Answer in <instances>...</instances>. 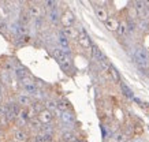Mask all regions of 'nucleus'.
I'll list each match as a JSON object with an SVG mask.
<instances>
[{"label": "nucleus", "instance_id": "1", "mask_svg": "<svg viewBox=\"0 0 149 142\" xmlns=\"http://www.w3.org/2000/svg\"><path fill=\"white\" fill-rule=\"evenodd\" d=\"M133 57H134V62H136L141 69H148V64H149V53L148 51L145 48H136L134 52H133Z\"/></svg>", "mask_w": 149, "mask_h": 142}, {"label": "nucleus", "instance_id": "2", "mask_svg": "<svg viewBox=\"0 0 149 142\" xmlns=\"http://www.w3.org/2000/svg\"><path fill=\"white\" fill-rule=\"evenodd\" d=\"M78 32H79V36H78V38H77L78 44H79L84 49H91L93 44H92V41H91L89 34L85 32V29L82 28V26H78Z\"/></svg>", "mask_w": 149, "mask_h": 142}, {"label": "nucleus", "instance_id": "3", "mask_svg": "<svg viewBox=\"0 0 149 142\" xmlns=\"http://www.w3.org/2000/svg\"><path fill=\"white\" fill-rule=\"evenodd\" d=\"M56 44H58V46L60 48V49H63L66 53H71V51H70V40H68L67 37L64 36L63 33L59 30L58 33V40H56Z\"/></svg>", "mask_w": 149, "mask_h": 142}, {"label": "nucleus", "instance_id": "4", "mask_svg": "<svg viewBox=\"0 0 149 142\" xmlns=\"http://www.w3.org/2000/svg\"><path fill=\"white\" fill-rule=\"evenodd\" d=\"M60 22L63 25V28H72L74 23H75V17H74V14H72L71 11H66V12L62 15Z\"/></svg>", "mask_w": 149, "mask_h": 142}, {"label": "nucleus", "instance_id": "5", "mask_svg": "<svg viewBox=\"0 0 149 142\" xmlns=\"http://www.w3.org/2000/svg\"><path fill=\"white\" fill-rule=\"evenodd\" d=\"M56 112H58L59 119L62 120V123L66 124V126H70V124H72L75 122V116H74V114L70 112V111H66V112H59V111H56Z\"/></svg>", "mask_w": 149, "mask_h": 142}, {"label": "nucleus", "instance_id": "6", "mask_svg": "<svg viewBox=\"0 0 149 142\" xmlns=\"http://www.w3.org/2000/svg\"><path fill=\"white\" fill-rule=\"evenodd\" d=\"M37 118H38V120H40L42 124H49V123H52L55 115H54V112H51V111L44 109L41 114L37 115Z\"/></svg>", "mask_w": 149, "mask_h": 142}, {"label": "nucleus", "instance_id": "7", "mask_svg": "<svg viewBox=\"0 0 149 142\" xmlns=\"http://www.w3.org/2000/svg\"><path fill=\"white\" fill-rule=\"evenodd\" d=\"M91 51H92V59H95L96 62H103V60H105L107 57H105V55L103 53V51L101 49H99V46L97 45H92V48H91Z\"/></svg>", "mask_w": 149, "mask_h": 142}, {"label": "nucleus", "instance_id": "8", "mask_svg": "<svg viewBox=\"0 0 149 142\" xmlns=\"http://www.w3.org/2000/svg\"><path fill=\"white\" fill-rule=\"evenodd\" d=\"M29 15L32 17L33 19H38V18H42V7L41 6H37V4H32L29 7Z\"/></svg>", "mask_w": 149, "mask_h": 142}, {"label": "nucleus", "instance_id": "9", "mask_svg": "<svg viewBox=\"0 0 149 142\" xmlns=\"http://www.w3.org/2000/svg\"><path fill=\"white\" fill-rule=\"evenodd\" d=\"M62 141L63 142H74L75 139H77V134L74 133L72 130H70V128H66L64 131H62Z\"/></svg>", "mask_w": 149, "mask_h": 142}, {"label": "nucleus", "instance_id": "10", "mask_svg": "<svg viewBox=\"0 0 149 142\" xmlns=\"http://www.w3.org/2000/svg\"><path fill=\"white\" fill-rule=\"evenodd\" d=\"M60 32L63 33L68 40H70V38H75V40H77L78 36H79V32H78V29H75V28H63V29H60Z\"/></svg>", "mask_w": 149, "mask_h": 142}, {"label": "nucleus", "instance_id": "11", "mask_svg": "<svg viewBox=\"0 0 149 142\" xmlns=\"http://www.w3.org/2000/svg\"><path fill=\"white\" fill-rule=\"evenodd\" d=\"M119 21H118L115 17H109L108 19H107V22H105V28L108 29L109 32H116L118 28H119Z\"/></svg>", "mask_w": 149, "mask_h": 142}, {"label": "nucleus", "instance_id": "12", "mask_svg": "<svg viewBox=\"0 0 149 142\" xmlns=\"http://www.w3.org/2000/svg\"><path fill=\"white\" fill-rule=\"evenodd\" d=\"M17 101H18L19 105L25 107V108H27V107L32 105V98H30L29 94H19L18 98H17Z\"/></svg>", "mask_w": 149, "mask_h": 142}, {"label": "nucleus", "instance_id": "13", "mask_svg": "<svg viewBox=\"0 0 149 142\" xmlns=\"http://www.w3.org/2000/svg\"><path fill=\"white\" fill-rule=\"evenodd\" d=\"M96 17H97V18L100 19V21H101V22H107V19L109 18L108 17V12H107V10L104 8V7H96Z\"/></svg>", "mask_w": 149, "mask_h": 142}, {"label": "nucleus", "instance_id": "14", "mask_svg": "<svg viewBox=\"0 0 149 142\" xmlns=\"http://www.w3.org/2000/svg\"><path fill=\"white\" fill-rule=\"evenodd\" d=\"M60 14H59V10H52V11H49L48 12V19H49V22L52 23V25H58L59 22H60Z\"/></svg>", "mask_w": 149, "mask_h": 142}, {"label": "nucleus", "instance_id": "15", "mask_svg": "<svg viewBox=\"0 0 149 142\" xmlns=\"http://www.w3.org/2000/svg\"><path fill=\"white\" fill-rule=\"evenodd\" d=\"M14 74H15V77L19 79V81H22V79L27 78L29 77V74H27V70L25 67H17V69L14 70Z\"/></svg>", "mask_w": 149, "mask_h": 142}, {"label": "nucleus", "instance_id": "16", "mask_svg": "<svg viewBox=\"0 0 149 142\" xmlns=\"http://www.w3.org/2000/svg\"><path fill=\"white\" fill-rule=\"evenodd\" d=\"M14 137H15V139L19 142H27L29 141V137H27V133L25 131V130H17L15 131V134H14Z\"/></svg>", "mask_w": 149, "mask_h": 142}, {"label": "nucleus", "instance_id": "17", "mask_svg": "<svg viewBox=\"0 0 149 142\" xmlns=\"http://www.w3.org/2000/svg\"><path fill=\"white\" fill-rule=\"evenodd\" d=\"M44 105H45V109L51 111V112H56L58 111V101H55V100L48 98V100L44 101Z\"/></svg>", "mask_w": 149, "mask_h": 142}, {"label": "nucleus", "instance_id": "18", "mask_svg": "<svg viewBox=\"0 0 149 142\" xmlns=\"http://www.w3.org/2000/svg\"><path fill=\"white\" fill-rule=\"evenodd\" d=\"M27 124H29L33 130H36V131H41V128H42V123L38 120V118H32V119L27 122Z\"/></svg>", "mask_w": 149, "mask_h": 142}, {"label": "nucleus", "instance_id": "19", "mask_svg": "<svg viewBox=\"0 0 149 142\" xmlns=\"http://www.w3.org/2000/svg\"><path fill=\"white\" fill-rule=\"evenodd\" d=\"M137 30H140V32H149V21L138 19L137 21Z\"/></svg>", "mask_w": 149, "mask_h": 142}, {"label": "nucleus", "instance_id": "20", "mask_svg": "<svg viewBox=\"0 0 149 142\" xmlns=\"http://www.w3.org/2000/svg\"><path fill=\"white\" fill-rule=\"evenodd\" d=\"M116 33H118V36H119V37H125V36H126L127 33H129L127 23L126 22H120V23H119V28H118Z\"/></svg>", "mask_w": 149, "mask_h": 142}, {"label": "nucleus", "instance_id": "21", "mask_svg": "<svg viewBox=\"0 0 149 142\" xmlns=\"http://www.w3.org/2000/svg\"><path fill=\"white\" fill-rule=\"evenodd\" d=\"M70 109V103L66 100H59L58 101V111L59 112H66Z\"/></svg>", "mask_w": 149, "mask_h": 142}, {"label": "nucleus", "instance_id": "22", "mask_svg": "<svg viewBox=\"0 0 149 142\" xmlns=\"http://www.w3.org/2000/svg\"><path fill=\"white\" fill-rule=\"evenodd\" d=\"M40 133L52 134V135H55V126L52 123H49V124H42V128H41Z\"/></svg>", "mask_w": 149, "mask_h": 142}, {"label": "nucleus", "instance_id": "23", "mask_svg": "<svg viewBox=\"0 0 149 142\" xmlns=\"http://www.w3.org/2000/svg\"><path fill=\"white\" fill-rule=\"evenodd\" d=\"M120 89H122L123 94H125L126 97H129V98H134V96H133V92H131V89L127 86L125 82H120Z\"/></svg>", "mask_w": 149, "mask_h": 142}, {"label": "nucleus", "instance_id": "24", "mask_svg": "<svg viewBox=\"0 0 149 142\" xmlns=\"http://www.w3.org/2000/svg\"><path fill=\"white\" fill-rule=\"evenodd\" d=\"M109 74H111V77H112L113 82L120 83V75H119V73H118V70L115 69L113 66H111V69H109Z\"/></svg>", "mask_w": 149, "mask_h": 142}, {"label": "nucleus", "instance_id": "25", "mask_svg": "<svg viewBox=\"0 0 149 142\" xmlns=\"http://www.w3.org/2000/svg\"><path fill=\"white\" fill-rule=\"evenodd\" d=\"M42 4H44V8L48 10V12L52 11V10L58 8V3H56V1H52V0H47V1H44Z\"/></svg>", "mask_w": 149, "mask_h": 142}, {"label": "nucleus", "instance_id": "26", "mask_svg": "<svg viewBox=\"0 0 149 142\" xmlns=\"http://www.w3.org/2000/svg\"><path fill=\"white\" fill-rule=\"evenodd\" d=\"M8 111H10L8 104H3V105H0V118H6L7 114H8Z\"/></svg>", "mask_w": 149, "mask_h": 142}, {"label": "nucleus", "instance_id": "27", "mask_svg": "<svg viewBox=\"0 0 149 142\" xmlns=\"http://www.w3.org/2000/svg\"><path fill=\"white\" fill-rule=\"evenodd\" d=\"M100 69L103 70V71H109V69H111V64H109V62L107 59L103 60V62H100Z\"/></svg>", "mask_w": 149, "mask_h": 142}, {"label": "nucleus", "instance_id": "28", "mask_svg": "<svg viewBox=\"0 0 149 142\" xmlns=\"http://www.w3.org/2000/svg\"><path fill=\"white\" fill-rule=\"evenodd\" d=\"M34 26H36V29H38V30H41V29L44 28V19H42V18L34 19Z\"/></svg>", "mask_w": 149, "mask_h": 142}, {"label": "nucleus", "instance_id": "29", "mask_svg": "<svg viewBox=\"0 0 149 142\" xmlns=\"http://www.w3.org/2000/svg\"><path fill=\"white\" fill-rule=\"evenodd\" d=\"M115 139H116V142H126V135L123 133H118L115 135Z\"/></svg>", "mask_w": 149, "mask_h": 142}, {"label": "nucleus", "instance_id": "30", "mask_svg": "<svg viewBox=\"0 0 149 142\" xmlns=\"http://www.w3.org/2000/svg\"><path fill=\"white\" fill-rule=\"evenodd\" d=\"M34 141H36V142H47L45 138H44V134H42V133L36 134V135H34Z\"/></svg>", "mask_w": 149, "mask_h": 142}, {"label": "nucleus", "instance_id": "31", "mask_svg": "<svg viewBox=\"0 0 149 142\" xmlns=\"http://www.w3.org/2000/svg\"><path fill=\"white\" fill-rule=\"evenodd\" d=\"M7 29V23L6 22H0V32H4Z\"/></svg>", "mask_w": 149, "mask_h": 142}, {"label": "nucleus", "instance_id": "32", "mask_svg": "<svg viewBox=\"0 0 149 142\" xmlns=\"http://www.w3.org/2000/svg\"><path fill=\"white\" fill-rule=\"evenodd\" d=\"M3 100H4V97H3V93L0 90V105H3Z\"/></svg>", "mask_w": 149, "mask_h": 142}, {"label": "nucleus", "instance_id": "33", "mask_svg": "<svg viewBox=\"0 0 149 142\" xmlns=\"http://www.w3.org/2000/svg\"><path fill=\"white\" fill-rule=\"evenodd\" d=\"M74 142H84V141H82V139H79V138H77V139H75Z\"/></svg>", "mask_w": 149, "mask_h": 142}, {"label": "nucleus", "instance_id": "34", "mask_svg": "<svg viewBox=\"0 0 149 142\" xmlns=\"http://www.w3.org/2000/svg\"><path fill=\"white\" fill-rule=\"evenodd\" d=\"M3 137V131H1V128H0V138Z\"/></svg>", "mask_w": 149, "mask_h": 142}, {"label": "nucleus", "instance_id": "35", "mask_svg": "<svg viewBox=\"0 0 149 142\" xmlns=\"http://www.w3.org/2000/svg\"><path fill=\"white\" fill-rule=\"evenodd\" d=\"M0 142H1V141H0Z\"/></svg>", "mask_w": 149, "mask_h": 142}]
</instances>
